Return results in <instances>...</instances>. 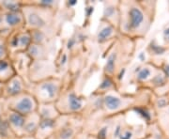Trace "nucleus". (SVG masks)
Listing matches in <instances>:
<instances>
[{"label": "nucleus", "instance_id": "20e7f679", "mask_svg": "<svg viewBox=\"0 0 169 139\" xmlns=\"http://www.w3.org/2000/svg\"><path fill=\"white\" fill-rule=\"evenodd\" d=\"M4 100L7 109L24 117L37 112L39 106V102L29 90Z\"/></svg>", "mask_w": 169, "mask_h": 139}, {"label": "nucleus", "instance_id": "6e6552de", "mask_svg": "<svg viewBox=\"0 0 169 139\" xmlns=\"http://www.w3.org/2000/svg\"><path fill=\"white\" fill-rule=\"evenodd\" d=\"M28 85L29 83L24 78L19 74L14 75L8 82L3 84V99H8L27 91Z\"/></svg>", "mask_w": 169, "mask_h": 139}, {"label": "nucleus", "instance_id": "7ed1b4c3", "mask_svg": "<svg viewBox=\"0 0 169 139\" xmlns=\"http://www.w3.org/2000/svg\"><path fill=\"white\" fill-rule=\"evenodd\" d=\"M88 98L75 91L73 87L64 88L59 99L56 102L61 116H83L87 106Z\"/></svg>", "mask_w": 169, "mask_h": 139}, {"label": "nucleus", "instance_id": "6ab92c4d", "mask_svg": "<svg viewBox=\"0 0 169 139\" xmlns=\"http://www.w3.org/2000/svg\"><path fill=\"white\" fill-rule=\"evenodd\" d=\"M37 113L42 119L53 120L60 117L56 103H39Z\"/></svg>", "mask_w": 169, "mask_h": 139}, {"label": "nucleus", "instance_id": "f03ea898", "mask_svg": "<svg viewBox=\"0 0 169 139\" xmlns=\"http://www.w3.org/2000/svg\"><path fill=\"white\" fill-rule=\"evenodd\" d=\"M64 88V80L59 75L28 85V90L39 103H56Z\"/></svg>", "mask_w": 169, "mask_h": 139}, {"label": "nucleus", "instance_id": "39448f33", "mask_svg": "<svg viewBox=\"0 0 169 139\" xmlns=\"http://www.w3.org/2000/svg\"><path fill=\"white\" fill-rule=\"evenodd\" d=\"M122 40L119 37L112 43L111 47L107 52L104 74L114 79H117L118 74L122 71Z\"/></svg>", "mask_w": 169, "mask_h": 139}, {"label": "nucleus", "instance_id": "5701e85b", "mask_svg": "<svg viewBox=\"0 0 169 139\" xmlns=\"http://www.w3.org/2000/svg\"><path fill=\"white\" fill-rule=\"evenodd\" d=\"M137 73L136 74V80L137 81H140V82H143V81H146L148 80L150 75H151V70L148 67L146 68H140L138 67L137 70L135 71Z\"/></svg>", "mask_w": 169, "mask_h": 139}, {"label": "nucleus", "instance_id": "4be33fe9", "mask_svg": "<svg viewBox=\"0 0 169 139\" xmlns=\"http://www.w3.org/2000/svg\"><path fill=\"white\" fill-rule=\"evenodd\" d=\"M0 7L2 8L4 12H11L22 11L23 1H2L0 2Z\"/></svg>", "mask_w": 169, "mask_h": 139}, {"label": "nucleus", "instance_id": "1a4fd4ad", "mask_svg": "<svg viewBox=\"0 0 169 139\" xmlns=\"http://www.w3.org/2000/svg\"><path fill=\"white\" fill-rule=\"evenodd\" d=\"M119 32L117 27L111 24L100 20L96 33V41L99 44H105L109 42H114L119 37Z\"/></svg>", "mask_w": 169, "mask_h": 139}, {"label": "nucleus", "instance_id": "c85d7f7f", "mask_svg": "<svg viewBox=\"0 0 169 139\" xmlns=\"http://www.w3.org/2000/svg\"><path fill=\"white\" fill-rule=\"evenodd\" d=\"M89 138V135L86 132H84L82 134H80L76 139H88Z\"/></svg>", "mask_w": 169, "mask_h": 139}, {"label": "nucleus", "instance_id": "7c9ffc66", "mask_svg": "<svg viewBox=\"0 0 169 139\" xmlns=\"http://www.w3.org/2000/svg\"><path fill=\"white\" fill-rule=\"evenodd\" d=\"M0 99H3V84L0 83Z\"/></svg>", "mask_w": 169, "mask_h": 139}, {"label": "nucleus", "instance_id": "aec40b11", "mask_svg": "<svg viewBox=\"0 0 169 139\" xmlns=\"http://www.w3.org/2000/svg\"><path fill=\"white\" fill-rule=\"evenodd\" d=\"M0 139H21L12 132L5 116L0 118Z\"/></svg>", "mask_w": 169, "mask_h": 139}, {"label": "nucleus", "instance_id": "0eeeda50", "mask_svg": "<svg viewBox=\"0 0 169 139\" xmlns=\"http://www.w3.org/2000/svg\"><path fill=\"white\" fill-rule=\"evenodd\" d=\"M32 43L31 32L25 28L11 31L8 39L7 45L10 56L18 53H25Z\"/></svg>", "mask_w": 169, "mask_h": 139}, {"label": "nucleus", "instance_id": "393cba45", "mask_svg": "<svg viewBox=\"0 0 169 139\" xmlns=\"http://www.w3.org/2000/svg\"><path fill=\"white\" fill-rule=\"evenodd\" d=\"M152 82H153L154 85L159 86V85H162V84L164 83V78H163V76H162V75H156V76L153 77Z\"/></svg>", "mask_w": 169, "mask_h": 139}, {"label": "nucleus", "instance_id": "a211bd4d", "mask_svg": "<svg viewBox=\"0 0 169 139\" xmlns=\"http://www.w3.org/2000/svg\"><path fill=\"white\" fill-rule=\"evenodd\" d=\"M16 74L17 73L15 68L10 57L6 59H0V83L5 84Z\"/></svg>", "mask_w": 169, "mask_h": 139}, {"label": "nucleus", "instance_id": "4468645a", "mask_svg": "<svg viewBox=\"0 0 169 139\" xmlns=\"http://www.w3.org/2000/svg\"><path fill=\"white\" fill-rule=\"evenodd\" d=\"M25 53L27 54V56L30 57L32 61L50 60L51 49L46 46L32 43Z\"/></svg>", "mask_w": 169, "mask_h": 139}, {"label": "nucleus", "instance_id": "f3484780", "mask_svg": "<svg viewBox=\"0 0 169 139\" xmlns=\"http://www.w3.org/2000/svg\"><path fill=\"white\" fill-rule=\"evenodd\" d=\"M118 83L116 79L110 76H107L105 74H103V78L100 80V85L92 92V94L103 96L106 93H109L112 91H118Z\"/></svg>", "mask_w": 169, "mask_h": 139}, {"label": "nucleus", "instance_id": "f8f14e48", "mask_svg": "<svg viewBox=\"0 0 169 139\" xmlns=\"http://www.w3.org/2000/svg\"><path fill=\"white\" fill-rule=\"evenodd\" d=\"M4 26L6 30L14 31L24 28V17L22 11L5 12L3 14Z\"/></svg>", "mask_w": 169, "mask_h": 139}, {"label": "nucleus", "instance_id": "2f4dec72", "mask_svg": "<svg viewBox=\"0 0 169 139\" xmlns=\"http://www.w3.org/2000/svg\"><path fill=\"white\" fill-rule=\"evenodd\" d=\"M164 34H165V35H169V28H167V29L164 31Z\"/></svg>", "mask_w": 169, "mask_h": 139}, {"label": "nucleus", "instance_id": "9d476101", "mask_svg": "<svg viewBox=\"0 0 169 139\" xmlns=\"http://www.w3.org/2000/svg\"><path fill=\"white\" fill-rule=\"evenodd\" d=\"M10 58L13 63V66L15 68L17 74H19L20 76H22L28 82V77H27L28 70H29V66H30L32 60L27 56V54L26 53H18V54L11 56Z\"/></svg>", "mask_w": 169, "mask_h": 139}, {"label": "nucleus", "instance_id": "9b49d317", "mask_svg": "<svg viewBox=\"0 0 169 139\" xmlns=\"http://www.w3.org/2000/svg\"><path fill=\"white\" fill-rule=\"evenodd\" d=\"M5 118L15 135L21 139L24 138V126L25 122V117L16 112L7 109Z\"/></svg>", "mask_w": 169, "mask_h": 139}, {"label": "nucleus", "instance_id": "cd10ccee", "mask_svg": "<svg viewBox=\"0 0 169 139\" xmlns=\"http://www.w3.org/2000/svg\"><path fill=\"white\" fill-rule=\"evenodd\" d=\"M3 14L4 13H0V32H2L5 29V26H4V19H3Z\"/></svg>", "mask_w": 169, "mask_h": 139}, {"label": "nucleus", "instance_id": "bb28decb", "mask_svg": "<svg viewBox=\"0 0 169 139\" xmlns=\"http://www.w3.org/2000/svg\"><path fill=\"white\" fill-rule=\"evenodd\" d=\"M152 49H153V51L157 54V55H162L165 50H164V48H162V47H161V46H154V45H152Z\"/></svg>", "mask_w": 169, "mask_h": 139}, {"label": "nucleus", "instance_id": "a878e982", "mask_svg": "<svg viewBox=\"0 0 169 139\" xmlns=\"http://www.w3.org/2000/svg\"><path fill=\"white\" fill-rule=\"evenodd\" d=\"M167 104H168V101H167L166 99H164V98H162V99L158 100V101H157V105H158V107H160V108L165 107V106L167 105Z\"/></svg>", "mask_w": 169, "mask_h": 139}, {"label": "nucleus", "instance_id": "b1692460", "mask_svg": "<svg viewBox=\"0 0 169 139\" xmlns=\"http://www.w3.org/2000/svg\"><path fill=\"white\" fill-rule=\"evenodd\" d=\"M133 138V131L131 128H130L129 126H125L123 127L118 139H132Z\"/></svg>", "mask_w": 169, "mask_h": 139}, {"label": "nucleus", "instance_id": "423d86ee", "mask_svg": "<svg viewBox=\"0 0 169 139\" xmlns=\"http://www.w3.org/2000/svg\"><path fill=\"white\" fill-rule=\"evenodd\" d=\"M58 71L55 61L40 60L32 61L28 70V82L36 83L53 76H57Z\"/></svg>", "mask_w": 169, "mask_h": 139}, {"label": "nucleus", "instance_id": "412c9836", "mask_svg": "<svg viewBox=\"0 0 169 139\" xmlns=\"http://www.w3.org/2000/svg\"><path fill=\"white\" fill-rule=\"evenodd\" d=\"M11 31L4 30L0 32V59H6L10 57L8 45H7V39Z\"/></svg>", "mask_w": 169, "mask_h": 139}, {"label": "nucleus", "instance_id": "2eb2a0df", "mask_svg": "<svg viewBox=\"0 0 169 139\" xmlns=\"http://www.w3.org/2000/svg\"><path fill=\"white\" fill-rule=\"evenodd\" d=\"M41 120L42 119L37 112L25 117V122L24 126V138H34L41 123Z\"/></svg>", "mask_w": 169, "mask_h": 139}, {"label": "nucleus", "instance_id": "c756f323", "mask_svg": "<svg viewBox=\"0 0 169 139\" xmlns=\"http://www.w3.org/2000/svg\"><path fill=\"white\" fill-rule=\"evenodd\" d=\"M163 71L165 73V75L169 78V65H165L164 69H163Z\"/></svg>", "mask_w": 169, "mask_h": 139}, {"label": "nucleus", "instance_id": "ddd939ff", "mask_svg": "<svg viewBox=\"0 0 169 139\" xmlns=\"http://www.w3.org/2000/svg\"><path fill=\"white\" fill-rule=\"evenodd\" d=\"M119 1L118 2H105L103 17L100 20L105 21L118 29L119 25Z\"/></svg>", "mask_w": 169, "mask_h": 139}, {"label": "nucleus", "instance_id": "dca6fc26", "mask_svg": "<svg viewBox=\"0 0 169 139\" xmlns=\"http://www.w3.org/2000/svg\"><path fill=\"white\" fill-rule=\"evenodd\" d=\"M56 130V119H42L34 136L35 139H48Z\"/></svg>", "mask_w": 169, "mask_h": 139}, {"label": "nucleus", "instance_id": "f257e3e1", "mask_svg": "<svg viewBox=\"0 0 169 139\" xmlns=\"http://www.w3.org/2000/svg\"><path fill=\"white\" fill-rule=\"evenodd\" d=\"M22 12L24 17L25 29L56 33V11L40 6L35 1H23Z\"/></svg>", "mask_w": 169, "mask_h": 139}]
</instances>
